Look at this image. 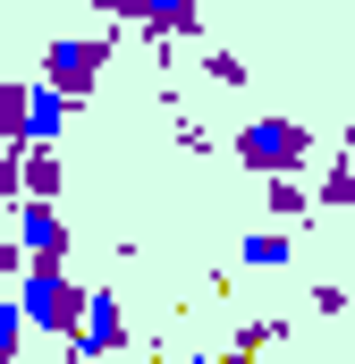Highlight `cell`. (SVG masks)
<instances>
[{
	"mask_svg": "<svg viewBox=\"0 0 355 364\" xmlns=\"http://www.w3.org/2000/svg\"><path fill=\"white\" fill-rule=\"evenodd\" d=\"M229 153H237L254 178H305V170H313V127L271 110V119H246V127L229 136Z\"/></svg>",
	"mask_w": 355,
	"mask_h": 364,
	"instance_id": "cell-1",
	"label": "cell"
},
{
	"mask_svg": "<svg viewBox=\"0 0 355 364\" xmlns=\"http://www.w3.org/2000/svg\"><path fill=\"white\" fill-rule=\"evenodd\" d=\"M110 43H119V17H110V34H60V43H43V77H34V85L60 93L68 110H77V102H93L102 68H110Z\"/></svg>",
	"mask_w": 355,
	"mask_h": 364,
	"instance_id": "cell-2",
	"label": "cell"
},
{
	"mask_svg": "<svg viewBox=\"0 0 355 364\" xmlns=\"http://www.w3.org/2000/svg\"><path fill=\"white\" fill-rule=\"evenodd\" d=\"M9 296H17V322H26V331H43V339H77L85 288H77L68 272H26L17 288H9Z\"/></svg>",
	"mask_w": 355,
	"mask_h": 364,
	"instance_id": "cell-3",
	"label": "cell"
},
{
	"mask_svg": "<svg viewBox=\"0 0 355 364\" xmlns=\"http://www.w3.org/2000/svg\"><path fill=\"white\" fill-rule=\"evenodd\" d=\"M119 348H136V339H127V305H119L110 288H85V314H77L68 364H102V356H119Z\"/></svg>",
	"mask_w": 355,
	"mask_h": 364,
	"instance_id": "cell-4",
	"label": "cell"
},
{
	"mask_svg": "<svg viewBox=\"0 0 355 364\" xmlns=\"http://www.w3.org/2000/svg\"><path fill=\"white\" fill-rule=\"evenodd\" d=\"M17 255H26V272H68V220H60V203H17Z\"/></svg>",
	"mask_w": 355,
	"mask_h": 364,
	"instance_id": "cell-5",
	"label": "cell"
},
{
	"mask_svg": "<svg viewBox=\"0 0 355 364\" xmlns=\"http://www.w3.org/2000/svg\"><path fill=\"white\" fill-rule=\"evenodd\" d=\"M68 119H77V110H68V102H60V93H26V153H60V136H68Z\"/></svg>",
	"mask_w": 355,
	"mask_h": 364,
	"instance_id": "cell-6",
	"label": "cell"
},
{
	"mask_svg": "<svg viewBox=\"0 0 355 364\" xmlns=\"http://www.w3.org/2000/svg\"><path fill=\"white\" fill-rule=\"evenodd\" d=\"M127 26H136L144 43H178V34H203V9H195V0H161V9H136Z\"/></svg>",
	"mask_w": 355,
	"mask_h": 364,
	"instance_id": "cell-7",
	"label": "cell"
},
{
	"mask_svg": "<svg viewBox=\"0 0 355 364\" xmlns=\"http://www.w3.org/2000/svg\"><path fill=\"white\" fill-rule=\"evenodd\" d=\"M60 186H68L60 153H17V203H60Z\"/></svg>",
	"mask_w": 355,
	"mask_h": 364,
	"instance_id": "cell-8",
	"label": "cell"
},
{
	"mask_svg": "<svg viewBox=\"0 0 355 364\" xmlns=\"http://www.w3.org/2000/svg\"><path fill=\"white\" fill-rule=\"evenodd\" d=\"M305 195H313L322 212H355V144H347V153H339V161H330L313 186H305Z\"/></svg>",
	"mask_w": 355,
	"mask_h": 364,
	"instance_id": "cell-9",
	"label": "cell"
},
{
	"mask_svg": "<svg viewBox=\"0 0 355 364\" xmlns=\"http://www.w3.org/2000/svg\"><path fill=\"white\" fill-rule=\"evenodd\" d=\"M263 212L279 220V229H296V220L313 212V195H305V178H263Z\"/></svg>",
	"mask_w": 355,
	"mask_h": 364,
	"instance_id": "cell-10",
	"label": "cell"
},
{
	"mask_svg": "<svg viewBox=\"0 0 355 364\" xmlns=\"http://www.w3.org/2000/svg\"><path fill=\"white\" fill-rule=\"evenodd\" d=\"M26 93H34V77H9L0 85V144L9 153H26Z\"/></svg>",
	"mask_w": 355,
	"mask_h": 364,
	"instance_id": "cell-11",
	"label": "cell"
},
{
	"mask_svg": "<svg viewBox=\"0 0 355 364\" xmlns=\"http://www.w3.org/2000/svg\"><path fill=\"white\" fill-rule=\"evenodd\" d=\"M288 255H296V237H288V229H246V263H254V272H279Z\"/></svg>",
	"mask_w": 355,
	"mask_h": 364,
	"instance_id": "cell-12",
	"label": "cell"
},
{
	"mask_svg": "<svg viewBox=\"0 0 355 364\" xmlns=\"http://www.w3.org/2000/svg\"><path fill=\"white\" fill-rule=\"evenodd\" d=\"M26 356V322H17V296L0 288V364H17Z\"/></svg>",
	"mask_w": 355,
	"mask_h": 364,
	"instance_id": "cell-13",
	"label": "cell"
},
{
	"mask_svg": "<svg viewBox=\"0 0 355 364\" xmlns=\"http://www.w3.org/2000/svg\"><path fill=\"white\" fill-rule=\"evenodd\" d=\"M203 77H212V85H246V77H254V68H246V60H237V51H212V60H203Z\"/></svg>",
	"mask_w": 355,
	"mask_h": 364,
	"instance_id": "cell-14",
	"label": "cell"
},
{
	"mask_svg": "<svg viewBox=\"0 0 355 364\" xmlns=\"http://www.w3.org/2000/svg\"><path fill=\"white\" fill-rule=\"evenodd\" d=\"M0 272H17V279H26V255H17V237H0Z\"/></svg>",
	"mask_w": 355,
	"mask_h": 364,
	"instance_id": "cell-15",
	"label": "cell"
},
{
	"mask_svg": "<svg viewBox=\"0 0 355 364\" xmlns=\"http://www.w3.org/2000/svg\"><path fill=\"white\" fill-rule=\"evenodd\" d=\"M186 364H220V356H186Z\"/></svg>",
	"mask_w": 355,
	"mask_h": 364,
	"instance_id": "cell-16",
	"label": "cell"
}]
</instances>
